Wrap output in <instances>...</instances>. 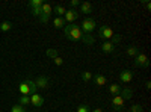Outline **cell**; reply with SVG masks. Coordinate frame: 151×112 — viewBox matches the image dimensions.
I'll return each mask as SVG.
<instances>
[{
	"label": "cell",
	"instance_id": "obj_1",
	"mask_svg": "<svg viewBox=\"0 0 151 112\" xmlns=\"http://www.w3.org/2000/svg\"><path fill=\"white\" fill-rule=\"evenodd\" d=\"M64 33L67 36V40H70V41H82L83 40V32L79 24H65Z\"/></svg>",
	"mask_w": 151,
	"mask_h": 112
},
{
	"label": "cell",
	"instance_id": "obj_2",
	"mask_svg": "<svg viewBox=\"0 0 151 112\" xmlns=\"http://www.w3.org/2000/svg\"><path fill=\"white\" fill-rule=\"evenodd\" d=\"M95 27H97V23H95L94 18H83V20H82L80 29H82L83 35H91V32H92Z\"/></svg>",
	"mask_w": 151,
	"mask_h": 112
},
{
	"label": "cell",
	"instance_id": "obj_3",
	"mask_svg": "<svg viewBox=\"0 0 151 112\" xmlns=\"http://www.w3.org/2000/svg\"><path fill=\"white\" fill-rule=\"evenodd\" d=\"M52 12H53V8L50 3H44L41 6V15H40V21L41 23H47L50 20V15H52Z\"/></svg>",
	"mask_w": 151,
	"mask_h": 112
},
{
	"label": "cell",
	"instance_id": "obj_4",
	"mask_svg": "<svg viewBox=\"0 0 151 112\" xmlns=\"http://www.w3.org/2000/svg\"><path fill=\"white\" fill-rule=\"evenodd\" d=\"M134 65L136 67H144V68H148L150 67V59H148V56L145 55V53H137L136 56H134Z\"/></svg>",
	"mask_w": 151,
	"mask_h": 112
},
{
	"label": "cell",
	"instance_id": "obj_5",
	"mask_svg": "<svg viewBox=\"0 0 151 112\" xmlns=\"http://www.w3.org/2000/svg\"><path fill=\"white\" fill-rule=\"evenodd\" d=\"M79 17H80V12H79L77 9H71V8H70V9H67V12H65L64 20H65L67 24H73Z\"/></svg>",
	"mask_w": 151,
	"mask_h": 112
},
{
	"label": "cell",
	"instance_id": "obj_6",
	"mask_svg": "<svg viewBox=\"0 0 151 112\" xmlns=\"http://www.w3.org/2000/svg\"><path fill=\"white\" fill-rule=\"evenodd\" d=\"M113 33L115 32H113L112 27H109V26H100V29H98V36L101 40H104V41H110Z\"/></svg>",
	"mask_w": 151,
	"mask_h": 112
},
{
	"label": "cell",
	"instance_id": "obj_7",
	"mask_svg": "<svg viewBox=\"0 0 151 112\" xmlns=\"http://www.w3.org/2000/svg\"><path fill=\"white\" fill-rule=\"evenodd\" d=\"M30 97V105H33L35 108H42L44 106V97L41 95V94H38V92H35V94H30L29 95Z\"/></svg>",
	"mask_w": 151,
	"mask_h": 112
},
{
	"label": "cell",
	"instance_id": "obj_8",
	"mask_svg": "<svg viewBox=\"0 0 151 112\" xmlns=\"http://www.w3.org/2000/svg\"><path fill=\"white\" fill-rule=\"evenodd\" d=\"M35 83H36V88L38 90H45V88H48V86H50V79L47 76H38V79L35 80Z\"/></svg>",
	"mask_w": 151,
	"mask_h": 112
},
{
	"label": "cell",
	"instance_id": "obj_9",
	"mask_svg": "<svg viewBox=\"0 0 151 112\" xmlns=\"http://www.w3.org/2000/svg\"><path fill=\"white\" fill-rule=\"evenodd\" d=\"M119 80H121L122 83H130V82L133 80V71H130V70H122V71L119 73Z\"/></svg>",
	"mask_w": 151,
	"mask_h": 112
},
{
	"label": "cell",
	"instance_id": "obj_10",
	"mask_svg": "<svg viewBox=\"0 0 151 112\" xmlns=\"http://www.w3.org/2000/svg\"><path fill=\"white\" fill-rule=\"evenodd\" d=\"M92 79H94V83L97 86H104L107 83V79L106 76H103L101 73H97V74H92Z\"/></svg>",
	"mask_w": 151,
	"mask_h": 112
},
{
	"label": "cell",
	"instance_id": "obj_11",
	"mask_svg": "<svg viewBox=\"0 0 151 112\" xmlns=\"http://www.w3.org/2000/svg\"><path fill=\"white\" fill-rule=\"evenodd\" d=\"M124 98L121 97V95H115V97H112V106L115 108L116 111H121L122 109V106H124Z\"/></svg>",
	"mask_w": 151,
	"mask_h": 112
},
{
	"label": "cell",
	"instance_id": "obj_12",
	"mask_svg": "<svg viewBox=\"0 0 151 112\" xmlns=\"http://www.w3.org/2000/svg\"><path fill=\"white\" fill-rule=\"evenodd\" d=\"M79 12L88 15V14H91V12H94V6L89 2H83V3H80V11Z\"/></svg>",
	"mask_w": 151,
	"mask_h": 112
},
{
	"label": "cell",
	"instance_id": "obj_13",
	"mask_svg": "<svg viewBox=\"0 0 151 112\" xmlns=\"http://www.w3.org/2000/svg\"><path fill=\"white\" fill-rule=\"evenodd\" d=\"M115 48H116V46H113L110 41H104L101 44V52L103 53H113V52H115Z\"/></svg>",
	"mask_w": 151,
	"mask_h": 112
},
{
	"label": "cell",
	"instance_id": "obj_14",
	"mask_svg": "<svg viewBox=\"0 0 151 112\" xmlns=\"http://www.w3.org/2000/svg\"><path fill=\"white\" fill-rule=\"evenodd\" d=\"M18 91H20L21 95H30V90H29V85L26 83V80H24V82H20Z\"/></svg>",
	"mask_w": 151,
	"mask_h": 112
},
{
	"label": "cell",
	"instance_id": "obj_15",
	"mask_svg": "<svg viewBox=\"0 0 151 112\" xmlns=\"http://www.w3.org/2000/svg\"><path fill=\"white\" fill-rule=\"evenodd\" d=\"M65 20H64V17H56L55 20H53V26L56 27V29H64L65 27Z\"/></svg>",
	"mask_w": 151,
	"mask_h": 112
},
{
	"label": "cell",
	"instance_id": "obj_16",
	"mask_svg": "<svg viewBox=\"0 0 151 112\" xmlns=\"http://www.w3.org/2000/svg\"><path fill=\"white\" fill-rule=\"evenodd\" d=\"M53 12L56 14V17H64L65 12H67V8L62 6V5H56V6L53 8Z\"/></svg>",
	"mask_w": 151,
	"mask_h": 112
},
{
	"label": "cell",
	"instance_id": "obj_17",
	"mask_svg": "<svg viewBox=\"0 0 151 112\" xmlns=\"http://www.w3.org/2000/svg\"><path fill=\"white\" fill-rule=\"evenodd\" d=\"M121 85H118V83H112L110 86H109V91H110V94L115 97V95H119V92H121Z\"/></svg>",
	"mask_w": 151,
	"mask_h": 112
},
{
	"label": "cell",
	"instance_id": "obj_18",
	"mask_svg": "<svg viewBox=\"0 0 151 112\" xmlns=\"http://www.w3.org/2000/svg\"><path fill=\"white\" fill-rule=\"evenodd\" d=\"M137 53H139V48H137L136 46H129L127 48H125V55L127 56H136Z\"/></svg>",
	"mask_w": 151,
	"mask_h": 112
},
{
	"label": "cell",
	"instance_id": "obj_19",
	"mask_svg": "<svg viewBox=\"0 0 151 112\" xmlns=\"http://www.w3.org/2000/svg\"><path fill=\"white\" fill-rule=\"evenodd\" d=\"M119 95L124 98V100H129V98H132V97H133V91H132L130 88H124V90H121Z\"/></svg>",
	"mask_w": 151,
	"mask_h": 112
},
{
	"label": "cell",
	"instance_id": "obj_20",
	"mask_svg": "<svg viewBox=\"0 0 151 112\" xmlns=\"http://www.w3.org/2000/svg\"><path fill=\"white\" fill-rule=\"evenodd\" d=\"M12 27H14V24H12L11 21H2L0 23V30L2 32H9Z\"/></svg>",
	"mask_w": 151,
	"mask_h": 112
},
{
	"label": "cell",
	"instance_id": "obj_21",
	"mask_svg": "<svg viewBox=\"0 0 151 112\" xmlns=\"http://www.w3.org/2000/svg\"><path fill=\"white\" fill-rule=\"evenodd\" d=\"M18 105H21V106L30 105V97H29V95H20V97H18Z\"/></svg>",
	"mask_w": 151,
	"mask_h": 112
},
{
	"label": "cell",
	"instance_id": "obj_22",
	"mask_svg": "<svg viewBox=\"0 0 151 112\" xmlns=\"http://www.w3.org/2000/svg\"><path fill=\"white\" fill-rule=\"evenodd\" d=\"M26 83L29 85L30 94H35V92H38V88H36V83H35V80H32V79H26Z\"/></svg>",
	"mask_w": 151,
	"mask_h": 112
},
{
	"label": "cell",
	"instance_id": "obj_23",
	"mask_svg": "<svg viewBox=\"0 0 151 112\" xmlns=\"http://www.w3.org/2000/svg\"><path fill=\"white\" fill-rule=\"evenodd\" d=\"M82 80L83 82H89V80H92V73L91 71H88V70H85V71H82Z\"/></svg>",
	"mask_w": 151,
	"mask_h": 112
},
{
	"label": "cell",
	"instance_id": "obj_24",
	"mask_svg": "<svg viewBox=\"0 0 151 112\" xmlns=\"http://www.w3.org/2000/svg\"><path fill=\"white\" fill-rule=\"evenodd\" d=\"M42 3H44L42 0H29V3H27V5H29L30 9H33V8H40V6H42Z\"/></svg>",
	"mask_w": 151,
	"mask_h": 112
},
{
	"label": "cell",
	"instance_id": "obj_25",
	"mask_svg": "<svg viewBox=\"0 0 151 112\" xmlns=\"http://www.w3.org/2000/svg\"><path fill=\"white\" fill-rule=\"evenodd\" d=\"M85 44H88V46H91V44H94L95 43V40H94V36L92 35H83V40H82Z\"/></svg>",
	"mask_w": 151,
	"mask_h": 112
},
{
	"label": "cell",
	"instance_id": "obj_26",
	"mask_svg": "<svg viewBox=\"0 0 151 112\" xmlns=\"http://www.w3.org/2000/svg\"><path fill=\"white\" fill-rule=\"evenodd\" d=\"M110 43H112L113 46H118V44L121 43V35H119V33H113V36L110 38Z\"/></svg>",
	"mask_w": 151,
	"mask_h": 112
},
{
	"label": "cell",
	"instance_id": "obj_27",
	"mask_svg": "<svg viewBox=\"0 0 151 112\" xmlns=\"http://www.w3.org/2000/svg\"><path fill=\"white\" fill-rule=\"evenodd\" d=\"M11 112H26V109H24V106H21V105H14L11 108Z\"/></svg>",
	"mask_w": 151,
	"mask_h": 112
},
{
	"label": "cell",
	"instance_id": "obj_28",
	"mask_svg": "<svg viewBox=\"0 0 151 112\" xmlns=\"http://www.w3.org/2000/svg\"><path fill=\"white\" fill-rule=\"evenodd\" d=\"M130 112H144V108H142V105H132Z\"/></svg>",
	"mask_w": 151,
	"mask_h": 112
},
{
	"label": "cell",
	"instance_id": "obj_29",
	"mask_svg": "<svg viewBox=\"0 0 151 112\" xmlns=\"http://www.w3.org/2000/svg\"><path fill=\"white\" fill-rule=\"evenodd\" d=\"M45 55L48 58H56L58 56V50H55V48H48V50L45 52Z\"/></svg>",
	"mask_w": 151,
	"mask_h": 112
},
{
	"label": "cell",
	"instance_id": "obj_30",
	"mask_svg": "<svg viewBox=\"0 0 151 112\" xmlns=\"http://www.w3.org/2000/svg\"><path fill=\"white\" fill-rule=\"evenodd\" d=\"M76 112H91V108L88 106V105H80Z\"/></svg>",
	"mask_w": 151,
	"mask_h": 112
},
{
	"label": "cell",
	"instance_id": "obj_31",
	"mask_svg": "<svg viewBox=\"0 0 151 112\" xmlns=\"http://www.w3.org/2000/svg\"><path fill=\"white\" fill-rule=\"evenodd\" d=\"M53 62H55V65H58V67H62V65H64V59H62L60 56L53 58Z\"/></svg>",
	"mask_w": 151,
	"mask_h": 112
},
{
	"label": "cell",
	"instance_id": "obj_32",
	"mask_svg": "<svg viewBox=\"0 0 151 112\" xmlns=\"http://www.w3.org/2000/svg\"><path fill=\"white\" fill-rule=\"evenodd\" d=\"M42 5H44V3H42ZM30 12H32V15L40 17V15H41V6H40V8H33V9H30Z\"/></svg>",
	"mask_w": 151,
	"mask_h": 112
},
{
	"label": "cell",
	"instance_id": "obj_33",
	"mask_svg": "<svg viewBox=\"0 0 151 112\" xmlns=\"http://www.w3.org/2000/svg\"><path fill=\"white\" fill-rule=\"evenodd\" d=\"M70 6H71V9H74V8L80 6V2H79V0H71V2H70Z\"/></svg>",
	"mask_w": 151,
	"mask_h": 112
},
{
	"label": "cell",
	"instance_id": "obj_34",
	"mask_svg": "<svg viewBox=\"0 0 151 112\" xmlns=\"http://www.w3.org/2000/svg\"><path fill=\"white\" fill-rule=\"evenodd\" d=\"M142 3H144V5H145V8H147V9H148V11H150V9H151V3H150V2H144V0H142Z\"/></svg>",
	"mask_w": 151,
	"mask_h": 112
},
{
	"label": "cell",
	"instance_id": "obj_35",
	"mask_svg": "<svg viewBox=\"0 0 151 112\" xmlns=\"http://www.w3.org/2000/svg\"><path fill=\"white\" fill-rule=\"evenodd\" d=\"M91 112H103V109L101 108H94V109H91Z\"/></svg>",
	"mask_w": 151,
	"mask_h": 112
},
{
	"label": "cell",
	"instance_id": "obj_36",
	"mask_svg": "<svg viewBox=\"0 0 151 112\" xmlns=\"http://www.w3.org/2000/svg\"><path fill=\"white\" fill-rule=\"evenodd\" d=\"M145 86H147V90H150V88H151V82H150V80H147V83H145Z\"/></svg>",
	"mask_w": 151,
	"mask_h": 112
}]
</instances>
